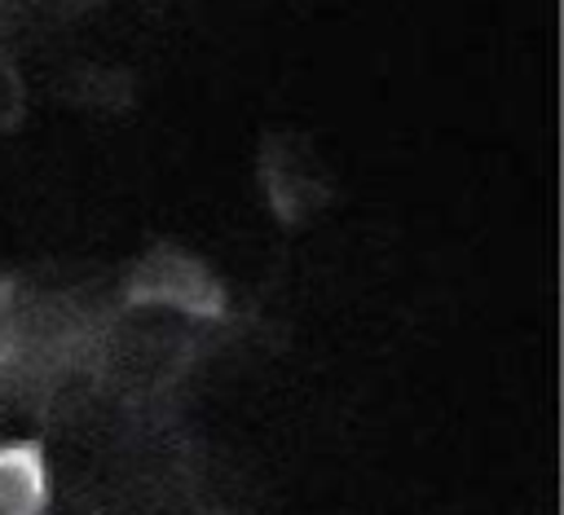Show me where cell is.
<instances>
[{
    "mask_svg": "<svg viewBox=\"0 0 564 515\" xmlns=\"http://www.w3.org/2000/svg\"><path fill=\"white\" fill-rule=\"evenodd\" d=\"M128 304H159L189 317H220L225 291L207 264L176 246H154L128 277Z\"/></svg>",
    "mask_w": 564,
    "mask_h": 515,
    "instance_id": "1",
    "label": "cell"
},
{
    "mask_svg": "<svg viewBox=\"0 0 564 515\" xmlns=\"http://www.w3.org/2000/svg\"><path fill=\"white\" fill-rule=\"evenodd\" d=\"M48 506V467L40 445L9 440L0 445V515H44Z\"/></svg>",
    "mask_w": 564,
    "mask_h": 515,
    "instance_id": "2",
    "label": "cell"
},
{
    "mask_svg": "<svg viewBox=\"0 0 564 515\" xmlns=\"http://www.w3.org/2000/svg\"><path fill=\"white\" fill-rule=\"evenodd\" d=\"M13 339H18V321H13V295H9V286H0V361L13 352Z\"/></svg>",
    "mask_w": 564,
    "mask_h": 515,
    "instance_id": "3",
    "label": "cell"
}]
</instances>
